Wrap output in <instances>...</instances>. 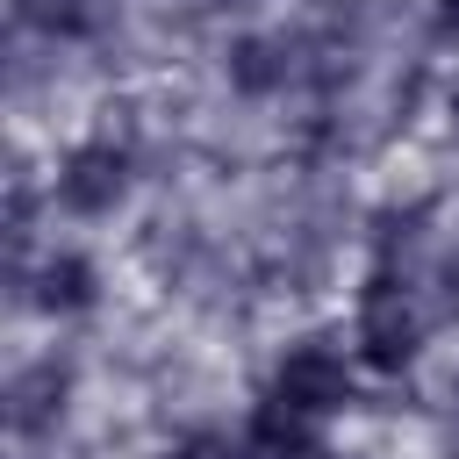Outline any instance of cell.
I'll use <instances>...</instances> for the list:
<instances>
[{
  "mask_svg": "<svg viewBox=\"0 0 459 459\" xmlns=\"http://www.w3.org/2000/svg\"><path fill=\"white\" fill-rule=\"evenodd\" d=\"M416 301H409V287L380 265L373 280H366V294H359V351H366V366L373 373H402L409 359H416Z\"/></svg>",
  "mask_w": 459,
  "mask_h": 459,
  "instance_id": "6da1fadb",
  "label": "cell"
},
{
  "mask_svg": "<svg viewBox=\"0 0 459 459\" xmlns=\"http://www.w3.org/2000/svg\"><path fill=\"white\" fill-rule=\"evenodd\" d=\"M172 459H230V445H222V437H186Z\"/></svg>",
  "mask_w": 459,
  "mask_h": 459,
  "instance_id": "ba28073f",
  "label": "cell"
},
{
  "mask_svg": "<svg viewBox=\"0 0 459 459\" xmlns=\"http://www.w3.org/2000/svg\"><path fill=\"white\" fill-rule=\"evenodd\" d=\"M65 387H72V373L57 366V359H43V366H29L22 380H14V430H43L57 409H65Z\"/></svg>",
  "mask_w": 459,
  "mask_h": 459,
  "instance_id": "8992f818",
  "label": "cell"
},
{
  "mask_svg": "<svg viewBox=\"0 0 459 459\" xmlns=\"http://www.w3.org/2000/svg\"><path fill=\"white\" fill-rule=\"evenodd\" d=\"M437 36H459V0H437Z\"/></svg>",
  "mask_w": 459,
  "mask_h": 459,
  "instance_id": "9c48e42d",
  "label": "cell"
},
{
  "mask_svg": "<svg viewBox=\"0 0 459 459\" xmlns=\"http://www.w3.org/2000/svg\"><path fill=\"white\" fill-rule=\"evenodd\" d=\"M86 301H93V265H86L79 251L43 258V273H36V308H50V316H79Z\"/></svg>",
  "mask_w": 459,
  "mask_h": 459,
  "instance_id": "5b68a950",
  "label": "cell"
},
{
  "mask_svg": "<svg viewBox=\"0 0 459 459\" xmlns=\"http://www.w3.org/2000/svg\"><path fill=\"white\" fill-rule=\"evenodd\" d=\"M323 445H316V430H308V416H294V409H280V402H265L251 423H244V437L230 445V459H316Z\"/></svg>",
  "mask_w": 459,
  "mask_h": 459,
  "instance_id": "277c9868",
  "label": "cell"
},
{
  "mask_svg": "<svg viewBox=\"0 0 459 459\" xmlns=\"http://www.w3.org/2000/svg\"><path fill=\"white\" fill-rule=\"evenodd\" d=\"M14 14L29 29H43V36H57V43H72V36L93 29V0H14Z\"/></svg>",
  "mask_w": 459,
  "mask_h": 459,
  "instance_id": "52a82bcc",
  "label": "cell"
},
{
  "mask_svg": "<svg viewBox=\"0 0 459 459\" xmlns=\"http://www.w3.org/2000/svg\"><path fill=\"white\" fill-rule=\"evenodd\" d=\"M316 459H330V452H316Z\"/></svg>",
  "mask_w": 459,
  "mask_h": 459,
  "instance_id": "30bf717a",
  "label": "cell"
},
{
  "mask_svg": "<svg viewBox=\"0 0 459 459\" xmlns=\"http://www.w3.org/2000/svg\"><path fill=\"white\" fill-rule=\"evenodd\" d=\"M265 402H280V409H294V416H337V409H351V359L344 351H330V344H294L280 366H273V394Z\"/></svg>",
  "mask_w": 459,
  "mask_h": 459,
  "instance_id": "7a4b0ae2",
  "label": "cell"
},
{
  "mask_svg": "<svg viewBox=\"0 0 459 459\" xmlns=\"http://www.w3.org/2000/svg\"><path fill=\"white\" fill-rule=\"evenodd\" d=\"M122 194H129V151L115 136H93L57 165V201L72 215H108Z\"/></svg>",
  "mask_w": 459,
  "mask_h": 459,
  "instance_id": "3957f363",
  "label": "cell"
}]
</instances>
